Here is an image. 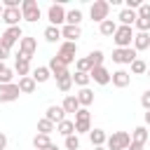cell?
Segmentation results:
<instances>
[{"mask_svg":"<svg viewBox=\"0 0 150 150\" xmlns=\"http://www.w3.org/2000/svg\"><path fill=\"white\" fill-rule=\"evenodd\" d=\"M129 143H131V134H129V131H112V134L108 136L105 148H108V150H127Z\"/></svg>","mask_w":150,"mask_h":150,"instance_id":"cell-1","label":"cell"},{"mask_svg":"<svg viewBox=\"0 0 150 150\" xmlns=\"http://www.w3.org/2000/svg\"><path fill=\"white\" fill-rule=\"evenodd\" d=\"M134 28L131 26H117V30H115V35H112V42L117 45V49H124V47H131V42H134Z\"/></svg>","mask_w":150,"mask_h":150,"instance_id":"cell-2","label":"cell"},{"mask_svg":"<svg viewBox=\"0 0 150 150\" xmlns=\"http://www.w3.org/2000/svg\"><path fill=\"white\" fill-rule=\"evenodd\" d=\"M56 59L61 61V63H66V66H70L73 61H77V42H61V47H59V54H56Z\"/></svg>","mask_w":150,"mask_h":150,"instance_id":"cell-3","label":"cell"},{"mask_svg":"<svg viewBox=\"0 0 150 150\" xmlns=\"http://www.w3.org/2000/svg\"><path fill=\"white\" fill-rule=\"evenodd\" d=\"M108 12H110V2L108 0H94V5L89 7L91 21H98V23H103L108 19Z\"/></svg>","mask_w":150,"mask_h":150,"instance_id":"cell-4","label":"cell"},{"mask_svg":"<svg viewBox=\"0 0 150 150\" xmlns=\"http://www.w3.org/2000/svg\"><path fill=\"white\" fill-rule=\"evenodd\" d=\"M35 49H38V42H35V38H30V35H23V38H21V42H19V54H16V59L30 61V59H33V54H35Z\"/></svg>","mask_w":150,"mask_h":150,"instance_id":"cell-5","label":"cell"},{"mask_svg":"<svg viewBox=\"0 0 150 150\" xmlns=\"http://www.w3.org/2000/svg\"><path fill=\"white\" fill-rule=\"evenodd\" d=\"M91 131V112L87 108H80L75 112V134H89Z\"/></svg>","mask_w":150,"mask_h":150,"instance_id":"cell-6","label":"cell"},{"mask_svg":"<svg viewBox=\"0 0 150 150\" xmlns=\"http://www.w3.org/2000/svg\"><path fill=\"white\" fill-rule=\"evenodd\" d=\"M21 14H23V21L28 23H35L40 21V7L35 0H21Z\"/></svg>","mask_w":150,"mask_h":150,"instance_id":"cell-7","label":"cell"},{"mask_svg":"<svg viewBox=\"0 0 150 150\" xmlns=\"http://www.w3.org/2000/svg\"><path fill=\"white\" fill-rule=\"evenodd\" d=\"M21 38H23V30L19 28V26H12V28H7L2 35H0V45L2 47H14L16 42H21Z\"/></svg>","mask_w":150,"mask_h":150,"instance_id":"cell-8","label":"cell"},{"mask_svg":"<svg viewBox=\"0 0 150 150\" xmlns=\"http://www.w3.org/2000/svg\"><path fill=\"white\" fill-rule=\"evenodd\" d=\"M136 59L138 56H136V49L134 47H124V49H115L112 52V61L120 63V66H131Z\"/></svg>","mask_w":150,"mask_h":150,"instance_id":"cell-9","label":"cell"},{"mask_svg":"<svg viewBox=\"0 0 150 150\" xmlns=\"http://www.w3.org/2000/svg\"><path fill=\"white\" fill-rule=\"evenodd\" d=\"M21 96V89H19V84H0V103H12V101H16Z\"/></svg>","mask_w":150,"mask_h":150,"instance_id":"cell-10","label":"cell"},{"mask_svg":"<svg viewBox=\"0 0 150 150\" xmlns=\"http://www.w3.org/2000/svg\"><path fill=\"white\" fill-rule=\"evenodd\" d=\"M66 9H63V5H52L49 9H47V19H49V23L52 26H61V23H66Z\"/></svg>","mask_w":150,"mask_h":150,"instance_id":"cell-11","label":"cell"},{"mask_svg":"<svg viewBox=\"0 0 150 150\" xmlns=\"http://www.w3.org/2000/svg\"><path fill=\"white\" fill-rule=\"evenodd\" d=\"M47 68H49V73H52V75H54L56 80H61V77L70 75L68 66H66V63H61V61H59L56 56H52V59H49V66H47Z\"/></svg>","mask_w":150,"mask_h":150,"instance_id":"cell-12","label":"cell"},{"mask_svg":"<svg viewBox=\"0 0 150 150\" xmlns=\"http://www.w3.org/2000/svg\"><path fill=\"white\" fill-rule=\"evenodd\" d=\"M91 80L96 82V84H108L110 80H112V73L105 68V66H98V68H91Z\"/></svg>","mask_w":150,"mask_h":150,"instance_id":"cell-13","label":"cell"},{"mask_svg":"<svg viewBox=\"0 0 150 150\" xmlns=\"http://www.w3.org/2000/svg\"><path fill=\"white\" fill-rule=\"evenodd\" d=\"M23 19V14H21V7H14V9H5L2 12V21L7 23V28H12V26H19V21Z\"/></svg>","mask_w":150,"mask_h":150,"instance_id":"cell-14","label":"cell"},{"mask_svg":"<svg viewBox=\"0 0 150 150\" xmlns=\"http://www.w3.org/2000/svg\"><path fill=\"white\" fill-rule=\"evenodd\" d=\"M45 117H47L49 122H54V124H61V122L66 120V110H63L61 105H49L47 112H45Z\"/></svg>","mask_w":150,"mask_h":150,"instance_id":"cell-15","label":"cell"},{"mask_svg":"<svg viewBox=\"0 0 150 150\" xmlns=\"http://www.w3.org/2000/svg\"><path fill=\"white\" fill-rule=\"evenodd\" d=\"M110 82H112L117 89H124V87H129V82H131V73H127V70H115Z\"/></svg>","mask_w":150,"mask_h":150,"instance_id":"cell-16","label":"cell"},{"mask_svg":"<svg viewBox=\"0 0 150 150\" xmlns=\"http://www.w3.org/2000/svg\"><path fill=\"white\" fill-rule=\"evenodd\" d=\"M61 35H63L66 42H77V38H82V28L80 26H63Z\"/></svg>","mask_w":150,"mask_h":150,"instance_id":"cell-17","label":"cell"},{"mask_svg":"<svg viewBox=\"0 0 150 150\" xmlns=\"http://www.w3.org/2000/svg\"><path fill=\"white\" fill-rule=\"evenodd\" d=\"M61 108L66 110V115H70V112L75 115V112H77V110H80L82 105H80V101H77V96H75V94H68V96L63 98V103H61Z\"/></svg>","mask_w":150,"mask_h":150,"instance_id":"cell-18","label":"cell"},{"mask_svg":"<svg viewBox=\"0 0 150 150\" xmlns=\"http://www.w3.org/2000/svg\"><path fill=\"white\" fill-rule=\"evenodd\" d=\"M117 19H120V26H134L136 23V19H138V14H136V9H122L120 14H117Z\"/></svg>","mask_w":150,"mask_h":150,"instance_id":"cell-19","label":"cell"},{"mask_svg":"<svg viewBox=\"0 0 150 150\" xmlns=\"http://www.w3.org/2000/svg\"><path fill=\"white\" fill-rule=\"evenodd\" d=\"M89 141H91L94 148H101V145L108 143V134H105L103 129H91V131H89Z\"/></svg>","mask_w":150,"mask_h":150,"instance_id":"cell-20","label":"cell"},{"mask_svg":"<svg viewBox=\"0 0 150 150\" xmlns=\"http://www.w3.org/2000/svg\"><path fill=\"white\" fill-rule=\"evenodd\" d=\"M75 96H77V101H80V105H82V108H89V105L94 103V91H91L89 87L80 89V91H77Z\"/></svg>","mask_w":150,"mask_h":150,"instance_id":"cell-21","label":"cell"},{"mask_svg":"<svg viewBox=\"0 0 150 150\" xmlns=\"http://www.w3.org/2000/svg\"><path fill=\"white\" fill-rule=\"evenodd\" d=\"M150 47V33H136L134 35V49L136 52H143Z\"/></svg>","mask_w":150,"mask_h":150,"instance_id":"cell-22","label":"cell"},{"mask_svg":"<svg viewBox=\"0 0 150 150\" xmlns=\"http://www.w3.org/2000/svg\"><path fill=\"white\" fill-rule=\"evenodd\" d=\"M117 26H120V23H117L115 19H105V21L98 26V30H101V35H105V38H112V35H115V30H117Z\"/></svg>","mask_w":150,"mask_h":150,"instance_id":"cell-23","label":"cell"},{"mask_svg":"<svg viewBox=\"0 0 150 150\" xmlns=\"http://www.w3.org/2000/svg\"><path fill=\"white\" fill-rule=\"evenodd\" d=\"M16 84H19V89H21V94H33L35 87H38V82H35L30 75H28V77H19Z\"/></svg>","mask_w":150,"mask_h":150,"instance_id":"cell-24","label":"cell"},{"mask_svg":"<svg viewBox=\"0 0 150 150\" xmlns=\"http://www.w3.org/2000/svg\"><path fill=\"white\" fill-rule=\"evenodd\" d=\"M30 77H33L38 84H42V82H47V80L52 77V73H49V68H47V66H38V68L33 70V75H30Z\"/></svg>","mask_w":150,"mask_h":150,"instance_id":"cell-25","label":"cell"},{"mask_svg":"<svg viewBox=\"0 0 150 150\" xmlns=\"http://www.w3.org/2000/svg\"><path fill=\"white\" fill-rule=\"evenodd\" d=\"M56 131H59L61 136H66V138H68V136H73V134H75V122L63 120L61 124H56Z\"/></svg>","mask_w":150,"mask_h":150,"instance_id":"cell-26","label":"cell"},{"mask_svg":"<svg viewBox=\"0 0 150 150\" xmlns=\"http://www.w3.org/2000/svg\"><path fill=\"white\" fill-rule=\"evenodd\" d=\"M28 70H30V61L16 59V63H14V73H16L19 77H28Z\"/></svg>","mask_w":150,"mask_h":150,"instance_id":"cell-27","label":"cell"},{"mask_svg":"<svg viewBox=\"0 0 150 150\" xmlns=\"http://www.w3.org/2000/svg\"><path fill=\"white\" fill-rule=\"evenodd\" d=\"M89 82H91V75H89V73H77V70H75L73 84H77L80 89H84V87H89Z\"/></svg>","mask_w":150,"mask_h":150,"instance_id":"cell-28","label":"cell"},{"mask_svg":"<svg viewBox=\"0 0 150 150\" xmlns=\"http://www.w3.org/2000/svg\"><path fill=\"white\" fill-rule=\"evenodd\" d=\"M63 35H61V28H56V26H47L45 28V40L47 42H56V40H61Z\"/></svg>","mask_w":150,"mask_h":150,"instance_id":"cell-29","label":"cell"},{"mask_svg":"<svg viewBox=\"0 0 150 150\" xmlns=\"http://www.w3.org/2000/svg\"><path fill=\"white\" fill-rule=\"evenodd\" d=\"M56 87H59V91H63L68 96V91L73 89V73L66 75V77H61V80H56Z\"/></svg>","mask_w":150,"mask_h":150,"instance_id":"cell-30","label":"cell"},{"mask_svg":"<svg viewBox=\"0 0 150 150\" xmlns=\"http://www.w3.org/2000/svg\"><path fill=\"white\" fill-rule=\"evenodd\" d=\"M54 129H56V124H54V122H49L47 117H42V120H38V131H40V134H45V136H49V134H52Z\"/></svg>","mask_w":150,"mask_h":150,"instance_id":"cell-31","label":"cell"},{"mask_svg":"<svg viewBox=\"0 0 150 150\" xmlns=\"http://www.w3.org/2000/svg\"><path fill=\"white\" fill-rule=\"evenodd\" d=\"M131 141H134V143L145 145V141H148V129H145V127H136V129H134V134H131Z\"/></svg>","mask_w":150,"mask_h":150,"instance_id":"cell-32","label":"cell"},{"mask_svg":"<svg viewBox=\"0 0 150 150\" xmlns=\"http://www.w3.org/2000/svg\"><path fill=\"white\" fill-rule=\"evenodd\" d=\"M33 145H35V150H47V148L52 145V138L45 136V134H38V136L33 138Z\"/></svg>","mask_w":150,"mask_h":150,"instance_id":"cell-33","label":"cell"},{"mask_svg":"<svg viewBox=\"0 0 150 150\" xmlns=\"http://www.w3.org/2000/svg\"><path fill=\"white\" fill-rule=\"evenodd\" d=\"M80 21H82V12L80 9H70L66 14V26H80Z\"/></svg>","mask_w":150,"mask_h":150,"instance_id":"cell-34","label":"cell"},{"mask_svg":"<svg viewBox=\"0 0 150 150\" xmlns=\"http://www.w3.org/2000/svg\"><path fill=\"white\" fill-rule=\"evenodd\" d=\"M87 59H89L91 68H98V66H103V59H105V56H103V52H101V49H94V52H91Z\"/></svg>","mask_w":150,"mask_h":150,"instance_id":"cell-35","label":"cell"},{"mask_svg":"<svg viewBox=\"0 0 150 150\" xmlns=\"http://www.w3.org/2000/svg\"><path fill=\"white\" fill-rule=\"evenodd\" d=\"M131 73H134V75H145V73H148V63H145L143 59H136V61L131 63Z\"/></svg>","mask_w":150,"mask_h":150,"instance_id":"cell-36","label":"cell"},{"mask_svg":"<svg viewBox=\"0 0 150 150\" xmlns=\"http://www.w3.org/2000/svg\"><path fill=\"white\" fill-rule=\"evenodd\" d=\"M75 68H77V73H91V63H89L87 56L84 59H77L75 61Z\"/></svg>","mask_w":150,"mask_h":150,"instance_id":"cell-37","label":"cell"},{"mask_svg":"<svg viewBox=\"0 0 150 150\" xmlns=\"http://www.w3.org/2000/svg\"><path fill=\"white\" fill-rule=\"evenodd\" d=\"M12 80H14V70L12 68H5L0 73V84H12Z\"/></svg>","mask_w":150,"mask_h":150,"instance_id":"cell-38","label":"cell"},{"mask_svg":"<svg viewBox=\"0 0 150 150\" xmlns=\"http://www.w3.org/2000/svg\"><path fill=\"white\" fill-rule=\"evenodd\" d=\"M66 148H68V150H80V138H77V134H73V136L66 138Z\"/></svg>","mask_w":150,"mask_h":150,"instance_id":"cell-39","label":"cell"},{"mask_svg":"<svg viewBox=\"0 0 150 150\" xmlns=\"http://www.w3.org/2000/svg\"><path fill=\"white\" fill-rule=\"evenodd\" d=\"M134 26L138 28V33H148V30H150V19H141V16H138Z\"/></svg>","mask_w":150,"mask_h":150,"instance_id":"cell-40","label":"cell"},{"mask_svg":"<svg viewBox=\"0 0 150 150\" xmlns=\"http://www.w3.org/2000/svg\"><path fill=\"white\" fill-rule=\"evenodd\" d=\"M136 14H138L141 19H150V2H143V5L136 9Z\"/></svg>","mask_w":150,"mask_h":150,"instance_id":"cell-41","label":"cell"},{"mask_svg":"<svg viewBox=\"0 0 150 150\" xmlns=\"http://www.w3.org/2000/svg\"><path fill=\"white\" fill-rule=\"evenodd\" d=\"M141 105H143V108H145V110H150V89H148V91H143V94H141Z\"/></svg>","mask_w":150,"mask_h":150,"instance_id":"cell-42","label":"cell"},{"mask_svg":"<svg viewBox=\"0 0 150 150\" xmlns=\"http://www.w3.org/2000/svg\"><path fill=\"white\" fill-rule=\"evenodd\" d=\"M7 56H9V49H7V47H2V45H0V61H5V59H7Z\"/></svg>","mask_w":150,"mask_h":150,"instance_id":"cell-43","label":"cell"},{"mask_svg":"<svg viewBox=\"0 0 150 150\" xmlns=\"http://www.w3.org/2000/svg\"><path fill=\"white\" fill-rule=\"evenodd\" d=\"M5 148H7V136L0 131V150H5Z\"/></svg>","mask_w":150,"mask_h":150,"instance_id":"cell-44","label":"cell"},{"mask_svg":"<svg viewBox=\"0 0 150 150\" xmlns=\"http://www.w3.org/2000/svg\"><path fill=\"white\" fill-rule=\"evenodd\" d=\"M127 150H143V145H141V143H134V141H131V143H129V148H127Z\"/></svg>","mask_w":150,"mask_h":150,"instance_id":"cell-45","label":"cell"},{"mask_svg":"<svg viewBox=\"0 0 150 150\" xmlns=\"http://www.w3.org/2000/svg\"><path fill=\"white\" fill-rule=\"evenodd\" d=\"M145 124H150V110H145Z\"/></svg>","mask_w":150,"mask_h":150,"instance_id":"cell-46","label":"cell"},{"mask_svg":"<svg viewBox=\"0 0 150 150\" xmlns=\"http://www.w3.org/2000/svg\"><path fill=\"white\" fill-rule=\"evenodd\" d=\"M47 150H59V145H54V143H52V145H49Z\"/></svg>","mask_w":150,"mask_h":150,"instance_id":"cell-47","label":"cell"},{"mask_svg":"<svg viewBox=\"0 0 150 150\" xmlns=\"http://www.w3.org/2000/svg\"><path fill=\"white\" fill-rule=\"evenodd\" d=\"M5 68H7V66H5V61H0V73H2Z\"/></svg>","mask_w":150,"mask_h":150,"instance_id":"cell-48","label":"cell"},{"mask_svg":"<svg viewBox=\"0 0 150 150\" xmlns=\"http://www.w3.org/2000/svg\"><path fill=\"white\" fill-rule=\"evenodd\" d=\"M2 12H5V7H2V2H0V19H2Z\"/></svg>","mask_w":150,"mask_h":150,"instance_id":"cell-49","label":"cell"},{"mask_svg":"<svg viewBox=\"0 0 150 150\" xmlns=\"http://www.w3.org/2000/svg\"><path fill=\"white\" fill-rule=\"evenodd\" d=\"M94 150H108V148H105V145H101V148H94Z\"/></svg>","mask_w":150,"mask_h":150,"instance_id":"cell-50","label":"cell"},{"mask_svg":"<svg viewBox=\"0 0 150 150\" xmlns=\"http://www.w3.org/2000/svg\"><path fill=\"white\" fill-rule=\"evenodd\" d=\"M145 75H148V77H150V66H148V73H145Z\"/></svg>","mask_w":150,"mask_h":150,"instance_id":"cell-51","label":"cell"}]
</instances>
